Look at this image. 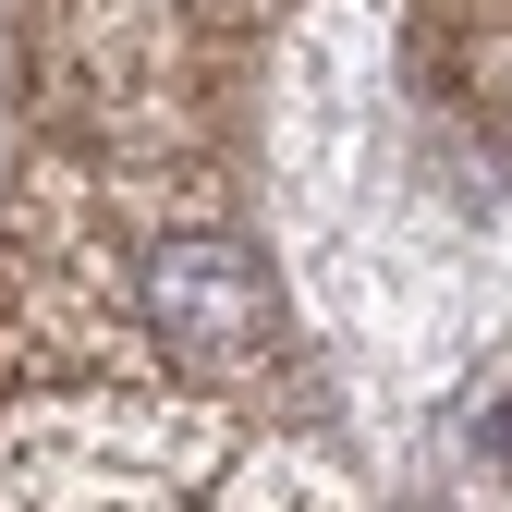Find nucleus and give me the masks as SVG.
<instances>
[{
  "label": "nucleus",
  "instance_id": "nucleus-1",
  "mask_svg": "<svg viewBox=\"0 0 512 512\" xmlns=\"http://www.w3.org/2000/svg\"><path fill=\"white\" fill-rule=\"evenodd\" d=\"M147 317H159L171 354L232 366V354L269 342V269H256L232 232H171V244L147 256Z\"/></svg>",
  "mask_w": 512,
  "mask_h": 512
}]
</instances>
